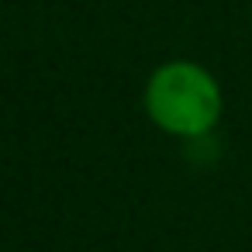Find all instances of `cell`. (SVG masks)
Listing matches in <instances>:
<instances>
[{"label":"cell","instance_id":"cell-1","mask_svg":"<svg viewBox=\"0 0 252 252\" xmlns=\"http://www.w3.org/2000/svg\"><path fill=\"white\" fill-rule=\"evenodd\" d=\"M149 111L152 118L173 135H204L221 111L214 80L187 63H173L156 73L149 83Z\"/></svg>","mask_w":252,"mask_h":252}]
</instances>
